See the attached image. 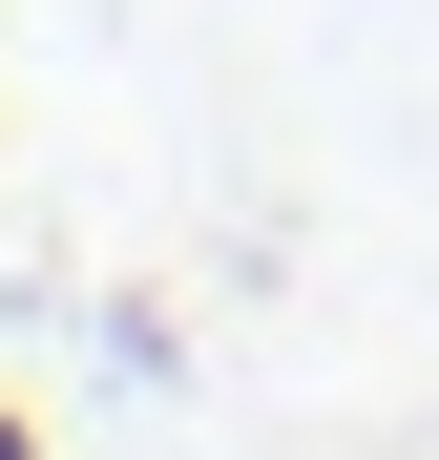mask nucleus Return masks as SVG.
Wrapping results in <instances>:
<instances>
[{
  "instance_id": "1",
  "label": "nucleus",
  "mask_w": 439,
  "mask_h": 460,
  "mask_svg": "<svg viewBox=\"0 0 439 460\" xmlns=\"http://www.w3.org/2000/svg\"><path fill=\"white\" fill-rule=\"evenodd\" d=\"M0 460H22V419H0Z\"/></svg>"
}]
</instances>
